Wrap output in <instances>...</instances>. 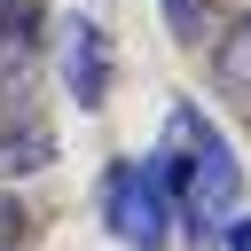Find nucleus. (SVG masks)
<instances>
[{"instance_id": "f257e3e1", "label": "nucleus", "mask_w": 251, "mask_h": 251, "mask_svg": "<svg viewBox=\"0 0 251 251\" xmlns=\"http://www.w3.org/2000/svg\"><path fill=\"white\" fill-rule=\"evenodd\" d=\"M157 165H165V196H173V212L188 220V235H212V220H227L235 196H243L235 149H227L220 126L196 118V110L173 118V149H157Z\"/></svg>"}, {"instance_id": "f03ea898", "label": "nucleus", "mask_w": 251, "mask_h": 251, "mask_svg": "<svg viewBox=\"0 0 251 251\" xmlns=\"http://www.w3.org/2000/svg\"><path fill=\"white\" fill-rule=\"evenodd\" d=\"M102 220H110L118 243H133V251H165V235H173L165 165H157V157H149V165H118V173L102 180Z\"/></svg>"}, {"instance_id": "7ed1b4c3", "label": "nucleus", "mask_w": 251, "mask_h": 251, "mask_svg": "<svg viewBox=\"0 0 251 251\" xmlns=\"http://www.w3.org/2000/svg\"><path fill=\"white\" fill-rule=\"evenodd\" d=\"M63 86H71L78 110H94V102L110 94V39H102L94 16H71V24H63Z\"/></svg>"}, {"instance_id": "20e7f679", "label": "nucleus", "mask_w": 251, "mask_h": 251, "mask_svg": "<svg viewBox=\"0 0 251 251\" xmlns=\"http://www.w3.org/2000/svg\"><path fill=\"white\" fill-rule=\"evenodd\" d=\"M47 157H55V133H47L39 118H16V126L0 118V180H24V173H39Z\"/></svg>"}, {"instance_id": "39448f33", "label": "nucleus", "mask_w": 251, "mask_h": 251, "mask_svg": "<svg viewBox=\"0 0 251 251\" xmlns=\"http://www.w3.org/2000/svg\"><path fill=\"white\" fill-rule=\"evenodd\" d=\"M212 71H220V86H227L235 102H251V16H235V24L220 31V47H212Z\"/></svg>"}, {"instance_id": "423d86ee", "label": "nucleus", "mask_w": 251, "mask_h": 251, "mask_svg": "<svg viewBox=\"0 0 251 251\" xmlns=\"http://www.w3.org/2000/svg\"><path fill=\"white\" fill-rule=\"evenodd\" d=\"M31 31H39V8L31 0H0V47H31Z\"/></svg>"}, {"instance_id": "0eeeda50", "label": "nucleus", "mask_w": 251, "mask_h": 251, "mask_svg": "<svg viewBox=\"0 0 251 251\" xmlns=\"http://www.w3.org/2000/svg\"><path fill=\"white\" fill-rule=\"evenodd\" d=\"M157 8H165V31H173L180 47H188V39L204 31V0H157Z\"/></svg>"}, {"instance_id": "6e6552de", "label": "nucleus", "mask_w": 251, "mask_h": 251, "mask_svg": "<svg viewBox=\"0 0 251 251\" xmlns=\"http://www.w3.org/2000/svg\"><path fill=\"white\" fill-rule=\"evenodd\" d=\"M16 235H24V204H16V196H0V251H8Z\"/></svg>"}, {"instance_id": "1a4fd4ad", "label": "nucleus", "mask_w": 251, "mask_h": 251, "mask_svg": "<svg viewBox=\"0 0 251 251\" xmlns=\"http://www.w3.org/2000/svg\"><path fill=\"white\" fill-rule=\"evenodd\" d=\"M227 251H251V220H235V227H227Z\"/></svg>"}]
</instances>
